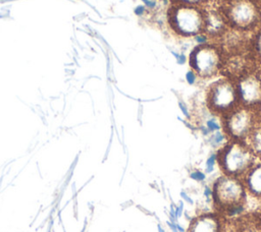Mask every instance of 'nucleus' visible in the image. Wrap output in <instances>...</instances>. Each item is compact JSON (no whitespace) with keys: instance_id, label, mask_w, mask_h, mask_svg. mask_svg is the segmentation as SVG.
I'll list each match as a JSON object with an SVG mask.
<instances>
[{"instance_id":"2","label":"nucleus","mask_w":261,"mask_h":232,"mask_svg":"<svg viewBox=\"0 0 261 232\" xmlns=\"http://www.w3.org/2000/svg\"><path fill=\"white\" fill-rule=\"evenodd\" d=\"M167 22L177 36L196 37L204 31V9L195 5L173 4L168 9Z\"/></svg>"},{"instance_id":"24","label":"nucleus","mask_w":261,"mask_h":232,"mask_svg":"<svg viewBox=\"0 0 261 232\" xmlns=\"http://www.w3.org/2000/svg\"><path fill=\"white\" fill-rule=\"evenodd\" d=\"M257 221H258V225H259V228H260V231H261V212L257 216Z\"/></svg>"},{"instance_id":"9","label":"nucleus","mask_w":261,"mask_h":232,"mask_svg":"<svg viewBox=\"0 0 261 232\" xmlns=\"http://www.w3.org/2000/svg\"><path fill=\"white\" fill-rule=\"evenodd\" d=\"M187 232H225L223 217L210 212L201 213L191 219Z\"/></svg>"},{"instance_id":"23","label":"nucleus","mask_w":261,"mask_h":232,"mask_svg":"<svg viewBox=\"0 0 261 232\" xmlns=\"http://www.w3.org/2000/svg\"><path fill=\"white\" fill-rule=\"evenodd\" d=\"M179 108H180V110H181V112L184 113V115L186 116V117H190V112L188 111V108H187V106L182 103V102H179Z\"/></svg>"},{"instance_id":"25","label":"nucleus","mask_w":261,"mask_h":232,"mask_svg":"<svg viewBox=\"0 0 261 232\" xmlns=\"http://www.w3.org/2000/svg\"><path fill=\"white\" fill-rule=\"evenodd\" d=\"M254 1H255V2H256V3L261 7V0H254Z\"/></svg>"},{"instance_id":"11","label":"nucleus","mask_w":261,"mask_h":232,"mask_svg":"<svg viewBox=\"0 0 261 232\" xmlns=\"http://www.w3.org/2000/svg\"><path fill=\"white\" fill-rule=\"evenodd\" d=\"M242 179L247 193L261 200V160H256Z\"/></svg>"},{"instance_id":"22","label":"nucleus","mask_w":261,"mask_h":232,"mask_svg":"<svg viewBox=\"0 0 261 232\" xmlns=\"http://www.w3.org/2000/svg\"><path fill=\"white\" fill-rule=\"evenodd\" d=\"M184 211H185L184 201H179V204H178V205H175V216H176V218H177V219L182 215Z\"/></svg>"},{"instance_id":"7","label":"nucleus","mask_w":261,"mask_h":232,"mask_svg":"<svg viewBox=\"0 0 261 232\" xmlns=\"http://www.w3.org/2000/svg\"><path fill=\"white\" fill-rule=\"evenodd\" d=\"M257 111L238 106L221 116L222 131L228 139L245 141L249 133L258 123Z\"/></svg>"},{"instance_id":"6","label":"nucleus","mask_w":261,"mask_h":232,"mask_svg":"<svg viewBox=\"0 0 261 232\" xmlns=\"http://www.w3.org/2000/svg\"><path fill=\"white\" fill-rule=\"evenodd\" d=\"M224 56L222 51L211 44H202L195 47L189 58L191 70L198 77L206 79L215 76L221 69Z\"/></svg>"},{"instance_id":"18","label":"nucleus","mask_w":261,"mask_h":232,"mask_svg":"<svg viewBox=\"0 0 261 232\" xmlns=\"http://www.w3.org/2000/svg\"><path fill=\"white\" fill-rule=\"evenodd\" d=\"M203 198L205 200V202L208 205V204H211L213 202V192H212V187L211 185H204V188H203Z\"/></svg>"},{"instance_id":"10","label":"nucleus","mask_w":261,"mask_h":232,"mask_svg":"<svg viewBox=\"0 0 261 232\" xmlns=\"http://www.w3.org/2000/svg\"><path fill=\"white\" fill-rule=\"evenodd\" d=\"M227 23L221 10L204 9V31L208 38H220L226 32Z\"/></svg>"},{"instance_id":"16","label":"nucleus","mask_w":261,"mask_h":232,"mask_svg":"<svg viewBox=\"0 0 261 232\" xmlns=\"http://www.w3.org/2000/svg\"><path fill=\"white\" fill-rule=\"evenodd\" d=\"M216 166H218V164H217V155H216V153H212L207 157V159L205 161V170H204V172L207 175L212 174L215 171Z\"/></svg>"},{"instance_id":"19","label":"nucleus","mask_w":261,"mask_h":232,"mask_svg":"<svg viewBox=\"0 0 261 232\" xmlns=\"http://www.w3.org/2000/svg\"><path fill=\"white\" fill-rule=\"evenodd\" d=\"M173 4H186V5H195L200 6L207 0H171Z\"/></svg>"},{"instance_id":"3","label":"nucleus","mask_w":261,"mask_h":232,"mask_svg":"<svg viewBox=\"0 0 261 232\" xmlns=\"http://www.w3.org/2000/svg\"><path fill=\"white\" fill-rule=\"evenodd\" d=\"M221 12L227 25L241 33L256 28L261 20V7L254 0H226Z\"/></svg>"},{"instance_id":"26","label":"nucleus","mask_w":261,"mask_h":232,"mask_svg":"<svg viewBox=\"0 0 261 232\" xmlns=\"http://www.w3.org/2000/svg\"><path fill=\"white\" fill-rule=\"evenodd\" d=\"M237 232H242V231H239V230H238V231H237Z\"/></svg>"},{"instance_id":"17","label":"nucleus","mask_w":261,"mask_h":232,"mask_svg":"<svg viewBox=\"0 0 261 232\" xmlns=\"http://www.w3.org/2000/svg\"><path fill=\"white\" fill-rule=\"evenodd\" d=\"M189 177L190 179L194 180L195 182H198V183H203L206 181L207 179V174L202 171V170H199V169H193L189 172Z\"/></svg>"},{"instance_id":"21","label":"nucleus","mask_w":261,"mask_h":232,"mask_svg":"<svg viewBox=\"0 0 261 232\" xmlns=\"http://www.w3.org/2000/svg\"><path fill=\"white\" fill-rule=\"evenodd\" d=\"M179 195H180V197H181V199H182L184 201L188 202L189 205H194L193 198L188 194V192H187L186 190H181V191L179 192Z\"/></svg>"},{"instance_id":"20","label":"nucleus","mask_w":261,"mask_h":232,"mask_svg":"<svg viewBox=\"0 0 261 232\" xmlns=\"http://www.w3.org/2000/svg\"><path fill=\"white\" fill-rule=\"evenodd\" d=\"M197 79H198V75L193 70H189L186 73V80L189 84H195Z\"/></svg>"},{"instance_id":"1","label":"nucleus","mask_w":261,"mask_h":232,"mask_svg":"<svg viewBox=\"0 0 261 232\" xmlns=\"http://www.w3.org/2000/svg\"><path fill=\"white\" fill-rule=\"evenodd\" d=\"M217 164L222 174L243 178L251 166L256 162L245 141L228 139L216 152Z\"/></svg>"},{"instance_id":"13","label":"nucleus","mask_w":261,"mask_h":232,"mask_svg":"<svg viewBox=\"0 0 261 232\" xmlns=\"http://www.w3.org/2000/svg\"><path fill=\"white\" fill-rule=\"evenodd\" d=\"M227 140H228V138L222 130L212 132L208 136V141L211 144V147L217 148V149H220Z\"/></svg>"},{"instance_id":"12","label":"nucleus","mask_w":261,"mask_h":232,"mask_svg":"<svg viewBox=\"0 0 261 232\" xmlns=\"http://www.w3.org/2000/svg\"><path fill=\"white\" fill-rule=\"evenodd\" d=\"M245 142L256 157V159L261 160V122L256 124V126L245 139Z\"/></svg>"},{"instance_id":"5","label":"nucleus","mask_w":261,"mask_h":232,"mask_svg":"<svg viewBox=\"0 0 261 232\" xmlns=\"http://www.w3.org/2000/svg\"><path fill=\"white\" fill-rule=\"evenodd\" d=\"M206 105L208 110L217 116H223L240 106L234 81L222 77L212 82L206 93Z\"/></svg>"},{"instance_id":"15","label":"nucleus","mask_w":261,"mask_h":232,"mask_svg":"<svg viewBox=\"0 0 261 232\" xmlns=\"http://www.w3.org/2000/svg\"><path fill=\"white\" fill-rule=\"evenodd\" d=\"M252 52L257 60V62L261 63V27L256 32L254 38L252 39Z\"/></svg>"},{"instance_id":"14","label":"nucleus","mask_w":261,"mask_h":232,"mask_svg":"<svg viewBox=\"0 0 261 232\" xmlns=\"http://www.w3.org/2000/svg\"><path fill=\"white\" fill-rule=\"evenodd\" d=\"M205 127V129L210 133L212 132H215V131H218V130H221L222 129V124H221V121L218 119L217 115L213 114L212 116L208 117L206 120H205V124L202 125Z\"/></svg>"},{"instance_id":"4","label":"nucleus","mask_w":261,"mask_h":232,"mask_svg":"<svg viewBox=\"0 0 261 232\" xmlns=\"http://www.w3.org/2000/svg\"><path fill=\"white\" fill-rule=\"evenodd\" d=\"M213 192V205L218 213L241 202L247 201V190L243 179L240 177L221 174L211 185Z\"/></svg>"},{"instance_id":"8","label":"nucleus","mask_w":261,"mask_h":232,"mask_svg":"<svg viewBox=\"0 0 261 232\" xmlns=\"http://www.w3.org/2000/svg\"><path fill=\"white\" fill-rule=\"evenodd\" d=\"M234 81L239 105L257 111L261 107V76L248 71Z\"/></svg>"}]
</instances>
